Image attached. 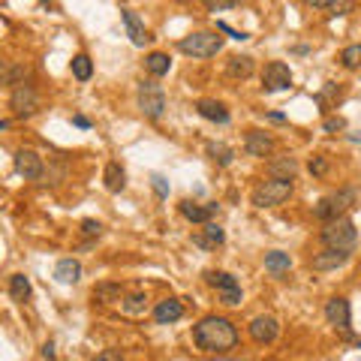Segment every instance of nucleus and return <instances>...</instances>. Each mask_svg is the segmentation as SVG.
Segmentation results:
<instances>
[{"instance_id": "nucleus-4", "label": "nucleus", "mask_w": 361, "mask_h": 361, "mask_svg": "<svg viewBox=\"0 0 361 361\" xmlns=\"http://www.w3.org/2000/svg\"><path fill=\"white\" fill-rule=\"evenodd\" d=\"M355 199H358V193L352 190V187H347V190H338V193L325 196V199H319L313 205V217L322 220V223H331V220H338V217L347 214L352 205H355Z\"/></svg>"}, {"instance_id": "nucleus-44", "label": "nucleus", "mask_w": 361, "mask_h": 361, "mask_svg": "<svg viewBox=\"0 0 361 361\" xmlns=\"http://www.w3.org/2000/svg\"><path fill=\"white\" fill-rule=\"evenodd\" d=\"M6 72H10V70H6V63L0 61V81H6Z\"/></svg>"}, {"instance_id": "nucleus-1", "label": "nucleus", "mask_w": 361, "mask_h": 361, "mask_svg": "<svg viewBox=\"0 0 361 361\" xmlns=\"http://www.w3.org/2000/svg\"><path fill=\"white\" fill-rule=\"evenodd\" d=\"M193 343L205 352H229L238 347V328L226 316H205L193 328Z\"/></svg>"}, {"instance_id": "nucleus-35", "label": "nucleus", "mask_w": 361, "mask_h": 361, "mask_svg": "<svg viewBox=\"0 0 361 361\" xmlns=\"http://www.w3.org/2000/svg\"><path fill=\"white\" fill-rule=\"evenodd\" d=\"M310 175H316V178H322L325 175V172H328V157H313V160H310Z\"/></svg>"}, {"instance_id": "nucleus-45", "label": "nucleus", "mask_w": 361, "mask_h": 361, "mask_svg": "<svg viewBox=\"0 0 361 361\" xmlns=\"http://www.w3.org/2000/svg\"><path fill=\"white\" fill-rule=\"evenodd\" d=\"M349 142H355V145H361V133H352V136H349Z\"/></svg>"}, {"instance_id": "nucleus-8", "label": "nucleus", "mask_w": 361, "mask_h": 361, "mask_svg": "<svg viewBox=\"0 0 361 361\" xmlns=\"http://www.w3.org/2000/svg\"><path fill=\"white\" fill-rule=\"evenodd\" d=\"M262 85H265L268 94H277V90H289L292 87V70L286 67L283 61H271L265 72H262Z\"/></svg>"}, {"instance_id": "nucleus-18", "label": "nucleus", "mask_w": 361, "mask_h": 361, "mask_svg": "<svg viewBox=\"0 0 361 361\" xmlns=\"http://www.w3.org/2000/svg\"><path fill=\"white\" fill-rule=\"evenodd\" d=\"M180 316H184V305H180L178 298H166V301H160V305L154 307V319H157L160 325L178 322Z\"/></svg>"}, {"instance_id": "nucleus-28", "label": "nucleus", "mask_w": 361, "mask_h": 361, "mask_svg": "<svg viewBox=\"0 0 361 361\" xmlns=\"http://www.w3.org/2000/svg\"><path fill=\"white\" fill-rule=\"evenodd\" d=\"M205 151H208V157L217 163V166H229V163L235 160V151L229 145H223V142H208V147H205Z\"/></svg>"}, {"instance_id": "nucleus-3", "label": "nucleus", "mask_w": 361, "mask_h": 361, "mask_svg": "<svg viewBox=\"0 0 361 361\" xmlns=\"http://www.w3.org/2000/svg\"><path fill=\"white\" fill-rule=\"evenodd\" d=\"M292 193H295V184H292V180H277V178H271V180H262V184L253 187L250 202H253V208H277V205H283Z\"/></svg>"}, {"instance_id": "nucleus-29", "label": "nucleus", "mask_w": 361, "mask_h": 361, "mask_svg": "<svg viewBox=\"0 0 361 361\" xmlns=\"http://www.w3.org/2000/svg\"><path fill=\"white\" fill-rule=\"evenodd\" d=\"M30 280L24 274H12L10 277V295H12V301H28L30 298Z\"/></svg>"}, {"instance_id": "nucleus-40", "label": "nucleus", "mask_w": 361, "mask_h": 361, "mask_svg": "<svg viewBox=\"0 0 361 361\" xmlns=\"http://www.w3.org/2000/svg\"><path fill=\"white\" fill-rule=\"evenodd\" d=\"M238 3H232V0H229V3H208V10L211 12H217V10H235Z\"/></svg>"}, {"instance_id": "nucleus-13", "label": "nucleus", "mask_w": 361, "mask_h": 361, "mask_svg": "<svg viewBox=\"0 0 361 361\" xmlns=\"http://www.w3.org/2000/svg\"><path fill=\"white\" fill-rule=\"evenodd\" d=\"M121 19H124L127 37L133 39V45H138V48H142L145 43H151V37H147V28H145V21L138 19V12H136V10H130V6H124V10H121Z\"/></svg>"}, {"instance_id": "nucleus-31", "label": "nucleus", "mask_w": 361, "mask_h": 361, "mask_svg": "<svg viewBox=\"0 0 361 361\" xmlns=\"http://www.w3.org/2000/svg\"><path fill=\"white\" fill-rule=\"evenodd\" d=\"M340 63H343L347 70H358V67H361V43L343 48V52H340Z\"/></svg>"}, {"instance_id": "nucleus-27", "label": "nucleus", "mask_w": 361, "mask_h": 361, "mask_svg": "<svg viewBox=\"0 0 361 361\" xmlns=\"http://www.w3.org/2000/svg\"><path fill=\"white\" fill-rule=\"evenodd\" d=\"M70 70H72V79L87 81L90 76H94V61H90L87 54H76V57L70 61Z\"/></svg>"}, {"instance_id": "nucleus-30", "label": "nucleus", "mask_w": 361, "mask_h": 361, "mask_svg": "<svg viewBox=\"0 0 361 361\" xmlns=\"http://www.w3.org/2000/svg\"><path fill=\"white\" fill-rule=\"evenodd\" d=\"M121 310H124L127 316H142L147 310V298L142 292H133V295H127V298L121 301Z\"/></svg>"}, {"instance_id": "nucleus-6", "label": "nucleus", "mask_w": 361, "mask_h": 361, "mask_svg": "<svg viewBox=\"0 0 361 361\" xmlns=\"http://www.w3.org/2000/svg\"><path fill=\"white\" fill-rule=\"evenodd\" d=\"M138 109L151 121L163 118V112H166V94H163V87L157 81H142V85H138Z\"/></svg>"}, {"instance_id": "nucleus-42", "label": "nucleus", "mask_w": 361, "mask_h": 361, "mask_svg": "<svg viewBox=\"0 0 361 361\" xmlns=\"http://www.w3.org/2000/svg\"><path fill=\"white\" fill-rule=\"evenodd\" d=\"M43 355H45V358H54V343H45V347H43Z\"/></svg>"}, {"instance_id": "nucleus-9", "label": "nucleus", "mask_w": 361, "mask_h": 361, "mask_svg": "<svg viewBox=\"0 0 361 361\" xmlns=\"http://www.w3.org/2000/svg\"><path fill=\"white\" fill-rule=\"evenodd\" d=\"M325 319L328 325L340 328L343 334H349V325H352V307L347 298H340V295H334V298L325 301Z\"/></svg>"}, {"instance_id": "nucleus-41", "label": "nucleus", "mask_w": 361, "mask_h": 361, "mask_svg": "<svg viewBox=\"0 0 361 361\" xmlns=\"http://www.w3.org/2000/svg\"><path fill=\"white\" fill-rule=\"evenodd\" d=\"M72 124L81 127V130H90V121L85 118V114H76V118H72Z\"/></svg>"}, {"instance_id": "nucleus-7", "label": "nucleus", "mask_w": 361, "mask_h": 361, "mask_svg": "<svg viewBox=\"0 0 361 361\" xmlns=\"http://www.w3.org/2000/svg\"><path fill=\"white\" fill-rule=\"evenodd\" d=\"M205 280L220 292V301H223L226 307L241 305V283H238L232 274H226V271H205Z\"/></svg>"}, {"instance_id": "nucleus-21", "label": "nucleus", "mask_w": 361, "mask_h": 361, "mask_svg": "<svg viewBox=\"0 0 361 361\" xmlns=\"http://www.w3.org/2000/svg\"><path fill=\"white\" fill-rule=\"evenodd\" d=\"M79 277H81V265H79V259H61L54 265V280L57 283H79Z\"/></svg>"}, {"instance_id": "nucleus-12", "label": "nucleus", "mask_w": 361, "mask_h": 361, "mask_svg": "<svg viewBox=\"0 0 361 361\" xmlns=\"http://www.w3.org/2000/svg\"><path fill=\"white\" fill-rule=\"evenodd\" d=\"M277 334H280V322H277L274 316H256L250 322V338L256 340V343H262V347H265V343H274L277 340Z\"/></svg>"}, {"instance_id": "nucleus-16", "label": "nucleus", "mask_w": 361, "mask_h": 361, "mask_svg": "<svg viewBox=\"0 0 361 361\" xmlns=\"http://www.w3.org/2000/svg\"><path fill=\"white\" fill-rule=\"evenodd\" d=\"M244 151H247L250 157H268V154L274 151V138L259 133V130H253V133H247V138H244Z\"/></svg>"}, {"instance_id": "nucleus-36", "label": "nucleus", "mask_w": 361, "mask_h": 361, "mask_svg": "<svg viewBox=\"0 0 361 361\" xmlns=\"http://www.w3.org/2000/svg\"><path fill=\"white\" fill-rule=\"evenodd\" d=\"M151 187H154V193H157L160 199H166L169 196V184H166V178L163 175H151Z\"/></svg>"}, {"instance_id": "nucleus-37", "label": "nucleus", "mask_w": 361, "mask_h": 361, "mask_svg": "<svg viewBox=\"0 0 361 361\" xmlns=\"http://www.w3.org/2000/svg\"><path fill=\"white\" fill-rule=\"evenodd\" d=\"M81 232L90 235V238H100L103 235V223H96V220H81Z\"/></svg>"}, {"instance_id": "nucleus-14", "label": "nucleus", "mask_w": 361, "mask_h": 361, "mask_svg": "<svg viewBox=\"0 0 361 361\" xmlns=\"http://www.w3.org/2000/svg\"><path fill=\"white\" fill-rule=\"evenodd\" d=\"M217 208H220V205H214V202H211V205H196V202H190V199H184V202L178 205L180 217L190 220V223H202V226L211 223V217L217 214Z\"/></svg>"}, {"instance_id": "nucleus-20", "label": "nucleus", "mask_w": 361, "mask_h": 361, "mask_svg": "<svg viewBox=\"0 0 361 361\" xmlns=\"http://www.w3.org/2000/svg\"><path fill=\"white\" fill-rule=\"evenodd\" d=\"M268 172H271V178H277V180H292L298 175V160L295 157H274L268 163Z\"/></svg>"}, {"instance_id": "nucleus-32", "label": "nucleus", "mask_w": 361, "mask_h": 361, "mask_svg": "<svg viewBox=\"0 0 361 361\" xmlns=\"http://www.w3.org/2000/svg\"><path fill=\"white\" fill-rule=\"evenodd\" d=\"M313 10H331V15H347L355 10V3H349V0H340V3H328V0H316V3H310Z\"/></svg>"}, {"instance_id": "nucleus-46", "label": "nucleus", "mask_w": 361, "mask_h": 361, "mask_svg": "<svg viewBox=\"0 0 361 361\" xmlns=\"http://www.w3.org/2000/svg\"><path fill=\"white\" fill-rule=\"evenodd\" d=\"M6 127H10V121H0V133H3V130H6Z\"/></svg>"}, {"instance_id": "nucleus-5", "label": "nucleus", "mask_w": 361, "mask_h": 361, "mask_svg": "<svg viewBox=\"0 0 361 361\" xmlns=\"http://www.w3.org/2000/svg\"><path fill=\"white\" fill-rule=\"evenodd\" d=\"M178 48H180L184 54H190V57H214L220 48H223V37L205 34V30H199V34H190V37L180 39Z\"/></svg>"}, {"instance_id": "nucleus-15", "label": "nucleus", "mask_w": 361, "mask_h": 361, "mask_svg": "<svg viewBox=\"0 0 361 361\" xmlns=\"http://www.w3.org/2000/svg\"><path fill=\"white\" fill-rule=\"evenodd\" d=\"M223 241H226V232L217 223H205L202 232L193 235V244L196 247H202V250H217Z\"/></svg>"}, {"instance_id": "nucleus-38", "label": "nucleus", "mask_w": 361, "mask_h": 361, "mask_svg": "<svg viewBox=\"0 0 361 361\" xmlns=\"http://www.w3.org/2000/svg\"><path fill=\"white\" fill-rule=\"evenodd\" d=\"M217 28H220V30H223V34H229V37H232V39H238V43H244V39H250L247 34H244V30H235V28H229V24H226V21H220V24H217Z\"/></svg>"}, {"instance_id": "nucleus-11", "label": "nucleus", "mask_w": 361, "mask_h": 361, "mask_svg": "<svg viewBox=\"0 0 361 361\" xmlns=\"http://www.w3.org/2000/svg\"><path fill=\"white\" fill-rule=\"evenodd\" d=\"M15 172H19L24 180H39L45 172V163L37 151H19L15 154Z\"/></svg>"}, {"instance_id": "nucleus-34", "label": "nucleus", "mask_w": 361, "mask_h": 361, "mask_svg": "<svg viewBox=\"0 0 361 361\" xmlns=\"http://www.w3.org/2000/svg\"><path fill=\"white\" fill-rule=\"evenodd\" d=\"M322 130L325 133H343V130H347V121H343L340 114H328L322 121Z\"/></svg>"}, {"instance_id": "nucleus-43", "label": "nucleus", "mask_w": 361, "mask_h": 361, "mask_svg": "<svg viewBox=\"0 0 361 361\" xmlns=\"http://www.w3.org/2000/svg\"><path fill=\"white\" fill-rule=\"evenodd\" d=\"M268 121H274V124H283V121H286V118H283V114H280V112H271V114H268Z\"/></svg>"}, {"instance_id": "nucleus-23", "label": "nucleus", "mask_w": 361, "mask_h": 361, "mask_svg": "<svg viewBox=\"0 0 361 361\" xmlns=\"http://www.w3.org/2000/svg\"><path fill=\"white\" fill-rule=\"evenodd\" d=\"M103 180H105V190L109 193H121L127 187V172H124V166L121 163H109L105 166V172H103Z\"/></svg>"}, {"instance_id": "nucleus-19", "label": "nucleus", "mask_w": 361, "mask_h": 361, "mask_svg": "<svg viewBox=\"0 0 361 361\" xmlns=\"http://www.w3.org/2000/svg\"><path fill=\"white\" fill-rule=\"evenodd\" d=\"M196 112L202 114L205 121H214V124H229V109L217 100H199L196 103Z\"/></svg>"}, {"instance_id": "nucleus-17", "label": "nucleus", "mask_w": 361, "mask_h": 361, "mask_svg": "<svg viewBox=\"0 0 361 361\" xmlns=\"http://www.w3.org/2000/svg\"><path fill=\"white\" fill-rule=\"evenodd\" d=\"M349 262V253H338V250H322L316 253L313 259H310V265H313V271H338Z\"/></svg>"}, {"instance_id": "nucleus-33", "label": "nucleus", "mask_w": 361, "mask_h": 361, "mask_svg": "<svg viewBox=\"0 0 361 361\" xmlns=\"http://www.w3.org/2000/svg\"><path fill=\"white\" fill-rule=\"evenodd\" d=\"M30 76V67H24V63H19V67H10V72H6V85H24V79Z\"/></svg>"}, {"instance_id": "nucleus-25", "label": "nucleus", "mask_w": 361, "mask_h": 361, "mask_svg": "<svg viewBox=\"0 0 361 361\" xmlns=\"http://www.w3.org/2000/svg\"><path fill=\"white\" fill-rule=\"evenodd\" d=\"M145 70L151 72V76H166V72L172 70V57L169 54H163V52H151L145 57Z\"/></svg>"}, {"instance_id": "nucleus-26", "label": "nucleus", "mask_w": 361, "mask_h": 361, "mask_svg": "<svg viewBox=\"0 0 361 361\" xmlns=\"http://www.w3.org/2000/svg\"><path fill=\"white\" fill-rule=\"evenodd\" d=\"M289 268H292L289 253H283V250H271V253H265V271H271V274H286Z\"/></svg>"}, {"instance_id": "nucleus-39", "label": "nucleus", "mask_w": 361, "mask_h": 361, "mask_svg": "<svg viewBox=\"0 0 361 361\" xmlns=\"http://www.w3.org/2000/svg\"><path fill=\"white\" fill-rule=\"evenodd\" d=\"M94 361H124V355H121V349H103Z\"/></svg>"}, {"instance_id": "nucleus-24", "label": "nucleus", "mask_w": 361, "mask_h": 361, "mask_svg": "<svg viewBox=\"0 0 361 361\" xmlns=\"http://www.w3.org/2000/svg\"><path fill=\"white\" fill-rule=\"evenodd\" d=\"M94 298L103 301V305L124 301V286H121V283H96V286H94Z\"/></svg>"}, {"instance_id": "nucleus-22", "label": "nucleus", "mask_w": 361, "mask_h": 361, "mask_svg": "<svg viewBox=\"0 0 361 361\" xmlns=\"http://www.w3.org/2000/svg\"><path fill=\"white\" fill-rule=\"evenodd\" d=\"M229 79H250L253 76V57L250 54H232L226 63Z\"/></svg>"}, {"instance_id": "nucleus-2", "label": "nucleus", "mask_w": 361, "mask_h": 361, "mask_svg": "<svg viewBox=\"0 0 361 361\" xmlns=\"http://www.w3.org/2000/svg\"><path fill=\"white\" fill-rule=\"evenodd\" d=\"M319 238H322L325 250L352 253L358 247V229H355V223H352L349 217H338V220H331V223H322Z\"/></svg>"}, {"instance_id": "nucleus-10", "label": "nucleus", "mask_w": 361, "mask_h": 361, "mask_svg": "<svg viewBox=\"0 0 361 361\" xmlns=\"http://www.w3.org/2000/svg\"><path fill=\"white\" fill-rule=\"evenodd\" d=\"M10 105L15 109V114H34L37 105H39L37 87L30 85V81H24V85H15V87H12V96H10Z\"/></svg>"}]
</instances>
